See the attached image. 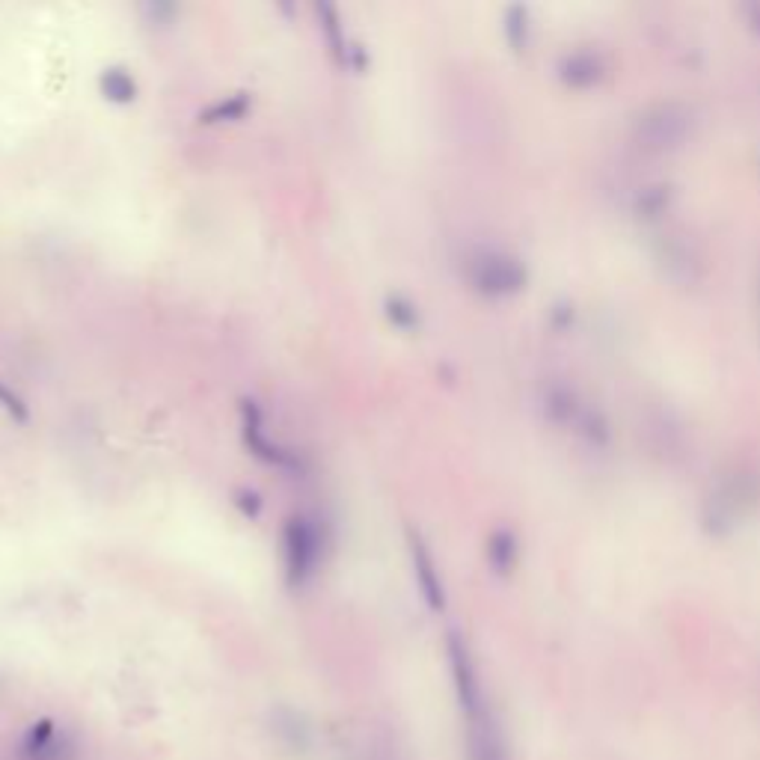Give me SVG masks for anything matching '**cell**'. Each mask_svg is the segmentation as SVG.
<instances>
[{
	"instance_id": "obj_1",
	"label": "cell",
	"mask_w": 760,
	"mask_h": 760,
	"mask_svg": "<svg viewBox=\"0 0 760 760\" xmlns=\"http://www.w3.org/2000/svg\"><path fill=\"white\" fill-rule=\"evenodd\" d=\"M449 666H452V680H455V692H457V704L464 710V719L466 722H473V719H479L484 713H490V704H487L484 698V689H482V680L475 675V666H473V657L466 645L457 636L449 639Z\"/></svg>"
},
{
	"instance_id": "obj_2",
	"label": "cell",
	"mask_w": 760,
	"mask_h": 760,
	"mask_svg": "<svg viewBox=\"0 0 760 760\" xmlns=\"http://www.w3.org/2000/svg\"><path fill=\"white\" fill-rule=\"evenodd\" d=\"M318 532L312 529V523H306L304 517H291L286 526V568H288V579L300 586L312 577L318 564Z\"/></svg>"
},
{
	"instance_id": "obj_3",
	"label": "cell",
	"mask_w": 760,
	"mask_h": 760,
	"mask_svg": "<svg viewBox=\"0 0 760 760\" xmlns=\"http://www.w3.org/2000/svg\"><path fill=\"white\" fill-rule=\"evenodd\" d=\"M466 755L470 760H511L508 739H505L493 710L475 722H466Z\"/></svg>"
},
{
	"instance_id": "obj_4",
	"label": "cell",
	"mask_w": 760,
	"mask_h": 760,
	"mask_svg": "<svg viewBox=\"0 0 760 760\" xmlns=\"http://www.w3.org/2000/svg\"><path fill=\"white\" fill-rule=\"evenodd\" d=\"M243 413H247V422H243V431H247V443L252 446V452L259 457H265V461L277 464V466H297V461L291 457L288 452H282L277 443H270L265 431H261V416H259V407L252 402H243Z\"/></svg>"
},
{
	"instance_id": "obj_5",
	"label": "cell",
	"mask_w": 760,
	"mask_h": 760,
	"mask_svg": "<svg viewBox=\"0 0 760 760\" xmlns=\"http://www.w3.org/2000/svg\"><path fill=\"white\" fill-rule=\"evenodd\" d=\"M411 550H413V568H416V577H419V586H422V594L428 600V606L431 609H443V586L437 582V573H434V564L428 559V550L425 543L416 538H411Z\"/></svg>"
},
{
	"instance_id": "obj_6",
	"label": "cell",
	"mask_w": 760,
	"mask_h": 760,
	"mask_svg": "<svg viewBox=\"0 0 760 760\" xmlns=\"http://www.w3.org/2000/svg\"><path fill=\"white\" fill-rule=\"evenodd\" d=\"M102 90L113 102H131L137 95V84L125 69H104L102 72Z\"/></svg>"
},
{
	"instance_id": "obj_7",
	"label": "cell",
	"mask_w": 760,
	"mask_h": 760,
	"mask_svg": "<svg viewBox=\"0 0 760 760\" xmlns=\"http://www.w3.org/2000/svg\"><path fill=\"white\" fill-rule=\"evenodd\" d=\"M243 110H247V99H241V95H235V99H229V102H217L211 107V110L206 113V119L214 122V119H226V116H241Z\"/></svg>"
},
{
	"instance_id": "obj_8",
	"label": "cell",
	"mask_w": 760,
	"mask_h": 760,
	"mask_svg": "<svg viewBox=\"0 0 760 760\" xmlns=\"http://www.w3.org/2000/svg\"><path fill=\"white\" fill-rule=\"evenodd\" d=\"M0 402H4V407H6L9 413H15L18 419H27V407H24L22 402H18L15 395H6V389H4V386H0Z\"/></svg>"
}]
</instances>
